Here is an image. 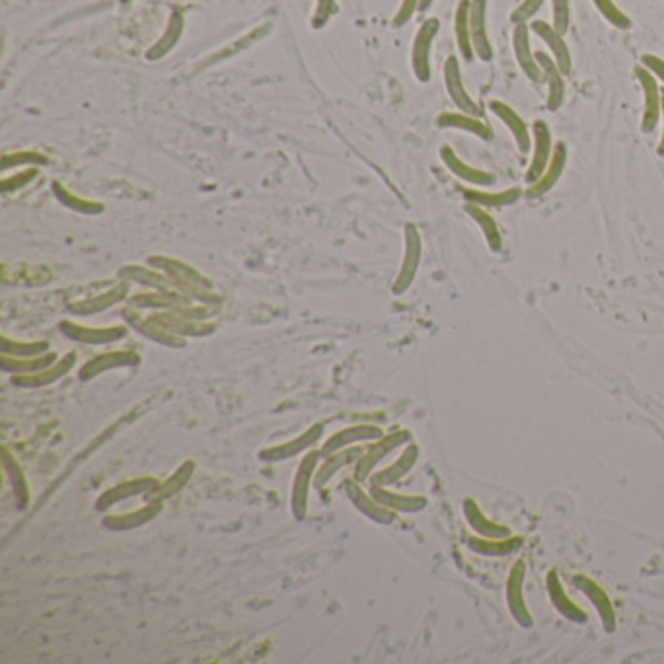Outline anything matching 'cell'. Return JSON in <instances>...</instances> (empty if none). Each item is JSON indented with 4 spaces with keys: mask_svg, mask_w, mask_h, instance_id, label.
<instances>
[{
    "mask_svg": "<svg viewBox=\"0 0 664 664\" xmlns=\"http://www.w3.org/2000/svg\"><path fill=\"white\" fill-rule=\"evenodd\" d=\"M415 458H418V448H410L408 453H405L398 464H393L390 470L382 471V474L378 476V481L380 483H390L393 479H398L401 474H405V471L410 470V466L415 462Z\"/></svg>",
    "mask_w": 664,
    "mask_h": 664,
    "instance_id": "cell-36",
    "label": "cell"
},
{
    "mask_svg": "<svg viewBox=\"0 0 664 664\" xmlns=\"http://www.w3.org/2000/svg\"><path fill=\"white\" fill-rule=\"evenodd\" d=\"M119 275L125 280H139V283L154 287L159 290H168L174 287V283L168 279V275H160V273H156L154 269H146V267H137V265L123 267Z\"/></svg>",
    "mask_w": 664,
    "mask_h": 664,
    "instance_id": "cell-28",
    "label": "cell"
},
{
    "mask_svg": "<svg viewBox=\"0 0 664 664\" xmlns=\"http://www.w3.org/2000/svg\"><path fill=\"white\" fill-rule=\"evenodd\" d=\"M635 76L643 90L645 98V108H643V117H641V131L652 133L657 129V123L660 119V109H662V94L659 88V81L651 71H647L643 65L635 66Z\"/></svg>",
    "mask_w": 664,
    "mask_h": 664,
    "instance_id": "cell-5",
    "label": "cell"
},
{
    "mask_svg": "<svg viewBox=\"0 0 664 664\" xmlns=\"http://www.w3.org/2000/svg\"><path fill=\"white\" fill-rule=\"evenodd\" d=\"M433 4V0H421V4H419V10H427V8H429Z\"/></svg>",
    "mask_w": 664,
    "mask_h": 664,
    "instance_id": "cell-42",
    "label": "cell"
},
{
    "mask_svg": "<svg viewBox=\"0 0 664 664\" xmlns=\"http://www.w3.org/2000/svg\"><path fill=\"white\" fill-rule=\"evenodd\" d=\"M436 127L464 131V133L474 134V137L481 141H493L495 137V133L487 123H483L476 116H468L464 114V111H444V114L436 117Z\"/></svg>",
    "mask_w": 664,
    "mask_h": 664,
    "instance_id": "cell-15",
    "label": "cell"
},
{
    "mask_svg": "<svg viewBox=\"0 0 664 664\" xmlns=\"http://www.w3.org/2000/svg\"><path fill=\"white\" fill-rule=\"evenodd\" d=\"M530 31L548 45L551 57H554V61L557 63L561 73H564L565 76L571 74L573 59H571V51H569V45L565 43L564 33H559L554 28V24H548L546 20H532Z\"/></svg>",
    "mask_w": 664,
    "mask_h": 664,
    "instance_id": "cell-9",
    "label": "cell"
},
{
    "mask_svg": "<svg viewBox=\"0 0 664 664\" xmlns=\"http://www.w3.org/2000/svg\"><path fill=\"white\" fill-rule=\"evenodd\" d=\"M548 587H549V594H551V602L556 604V608L561 614L569 617V620H573V622L587 620V614H584L581 608L565 594V591H564V587H561V582H559L556 573H549Z\"/></svg>",
    "mask_w": 664,
    "mask_h": 664,
    "instance_id": "cell-24",
    "label": "cell"
},
{
    "mask_svg": "<svg viewBox=\"0 0 664 664\" xmlns=\"http://www.w3.org/2000/svg\"><path fill=\"white\" fill-rule=\"evenodd\" d=\"M489 0H470V36L476 57L483 63L493 61V43L487 30Z\"/></svg>",
    "mask_w": 664,
    "mask_h": 664,
    "instance_id": "cell-6",
    "label": "cell"
},
{
    "mask_svg": "<svg viewBox=\"0 0 664 664\" xmlns=\"http://www.w3.org/2000/svg\"><path fill=\"white\" fill-rule=\"evenodd\" d=\"M660 114H662V134H660V142H659L657 154L662 156V159H664V94H662V109H660Z\"/></svg>",
    "mask_w": 664,
    "mask_h": 664,
    "instance_id": "cell-41",
    "label": "cell"
},
{
    "mask_svg": "<svg viewBox=\"0 0 664 664\" xmlns=\"http://www.w3.org/2000/svg\"><path fill=\"white\" fill-rule=\"evenodd\" d=\"M316 433H320V427H316V429H314V431H310V433L306 435V438H300V441H298V443L290 444V446H285V448H275V450H267V454H263V456H267V458H285V456L295 454V453H297V450L304 448V446H306V444H308L310 441H314V438H316V436H314V435H316Z\"/></svg>",
    "mask_w": 664,
    "mask_h": 664,
    "instance_id": "cell-38",
    "label": "cell"
},
{
    "mask_svg": "<svg viewBox=\"0 0 664 664\" xmlns=\"http://www.w3.org/2000/svg\"><path fill=\"white\" fill-rule=\"evenodd\" d=\"M403 236H405V255H403L400 273L396 277V283H393V292H396V295H401V292H405L411 287L415 275H418V269L421 263V250H423L421 234L413 222L405 224Z\"/></svg>",
    "mask_w": 664,
    "mask_h": 664,
    "instance_id": "cell-2",
    "label": "cell"
},
{
    "mask_svg": "<svg viewBox=\"0 0 664 664\" xmlns=\"http://www.w3.org/2000/svg\"><path fill=\"white\" fill-rule=\"evenodd\" d=\"M536 61L539 65V69L544 71V78L548 84V109L557 111L561 106H564V99H565V74L561 73L554 57L548 55L546 51H538Z\"/></svg>",
    "mask_w": 664,
    "mask_h": 664,
    "instance_id": "cell-13",
    "label": "cell"
},
{
    "mask_svg": "<svg viewBox=\"0 0 664 664\" xmlns=\"http://www.w3.org/2000/svg\"><path fill=\"white\" fill-rule=\"evenodd\" d=\"M127 292H129V285L127 283H119V285H116L111 290L104 292V295L94 297V298H88V300H84L81 304H73L71 308L76 314H96V312H101V310H106L109 306H114V304H117L119 300H123V298L127 297Z\"/></svg>",
    "mask_w": 664,
    "mask_h": 664,
    "instance_id": "cell-25",
    "label": "cell"
},
{
    "mask_svg": "<svg viewBox=\"0 0 664 664\" xmlns=\"http://www.w3.org/2000/svg\"><path fill=\"white\" fill-rule=\"evenodd\" d=\"M530 33L532 31L528 24H516L513 31V49H514L516 63H519L524 76L530 82L539 84V82H546V78H544V71L539 69V65L536 61V53H532Z\"/></svg>",
    "mask_w": 664,
    "mask_h": 664,
    "instance_id": "cell-8",
    "label": "cell"
},
{
    "mask_svg": "<svg viewBox=\"0 0 664 664\" xmlns=\"http://www.w3.org/2000/svg\"><path fill=\"white\" fill-rule=\"evenodd\" d=\"M575 584L579 589H582L584 594H587L589 599L594 602L596 610H599V614L602 617V624L606 627V632H612L614 624H616V614H614L610 599H608V594L599 587V582H594L592 579L584 577V575H577Z\"/></svg>",
    "mask_w": 664,
    "mask_h": 664,
    "instance_id": "cell-17",
    "label": "cell"
},
{
    "mask_svg": "<svg viewBox=\"0 0 664 664\" xmlns=\"http://www.w3.org/2000/svg\"><path fill=\"white\" fill-rule=\"evenodd\" d=\"M641 65H643L647 71L655 74L657 81H660L664 84V59L657 57V55H652V53H645L643 57H641Z\"/></svg>",
    "mask_w": 664,
    "mask_h": 664,
    "instance_id": "cell-39",
    "label": "cell"
},
{
    "mask_svg": "<svg viewBox=\"0 0 664 664\" xmlns=\"http://www.w3.org/2000/svg\"><path fill=\"white\" fill-rule=\"evenodd\" d=\"M441 30V22L436 18L427 20L425 24L419 28L418 38L413 41V53H411V65H413V74L419 82L427 84L431 81V47L435 36Z\"/></svg>",
    "mask_w": 664,
    "mask_h": 664,
    "instance_id": "cell-4",
    "label": "cell"
},
{
    "mask_svg": "<svg viewBox=\"0 0 664 664\" xmlns=\"http://www.w3.org/2000/svg\"><path fill=\"white\" fill-rule=\"evenodd\" d=\"M380 436V431L375 429V427H357V429H351V431H345V433H340L335 435L333 441L330 443V446L325 444V450H333V448H340L341 444L349 443V441H361V438H378Z\"/></svg>",
    "mask_w": 664,
    "mask_h": 664,
    "instance_id": "cell-33",
    "label": "cell"
},
{
    "mask_svg": "<svg viewBox=\"0 0 664 664\" xmlns=\"http://www.w3.org/2000/svg\"><path fill=\"white\" fill-rule=\"evenodd\" d=\"M441 160L443 164L448 168L450 172H453L456 177L462 179V182L474 185V187H491L495 182H497V177H495L491 172H486V170H479V168L476 166H470L468 162H464L460 156L456 154V151L453 149V146L444 144L441 149Z\"/></svg>",
    "mask_w": 664,
    "mask_h": 664,
    "instance_id": "cell-10",
    "label": "cell"
},
{
    "mask_svg": "<svg viewBox=\"0 0 664 664\" xmlns=\"http://www.w3.org/2000/svg\"><path fill=\"white\" fill-rule=\"evenodd\" d=\"M137 363H141V357L137 353H133V351H111V353H106V355H99V357L92 358V361H88L81 370V376L84 380H88V378H92L99 373H104V370H108V368L131 366V365H137Z\"/></svg>",
    "mask_w": 664,
    "mask_h": 664,
    "instance_id": "cell-18",
    "label": "cell"
},
{
    "mask_svg": "<svg viewBox=\"0 0 664 664\" xmlns=\"http://www.w3.org/2000/svg\"><path fill=\"white\" fill-rule=\"evenodd\" d=\"M524 561H516L514 567L511 569V577L509 582H506V602H509V608L513 616L516 617V622L521 625H530L532 624V616L528 612L524 596H522V582H524Z\"/></svg>",
    "mask_w": 664,
    "mask_h": 664,
    "instance_id": "cell-16",
    "label": "cell"
},
{
    "mask_svg": "<svg viewBox=\"0 0 664 664\" xmlns=\"http://www.w3.org/2000/svg\"><path fill=\"white\" fill-rule=\"evenodd\" d=\"M444 84L446 92L453 99V104L458 108V111H464L468 116L481 117V108L476 104V99L468 94V90L462 81V71H460V61L454 55H450L444 63Z\"/></svg>",
    "mask_w": 664,
    "mask_h": 664,
    "instance_id": "cell-7",
    "label": "cell"
},
{
    "mask_svg": "<svg viewBox=\"0 0 664 664\" xmlns=\"http://www.w3.org/2000/svg\"><path fill=\"white\" fill-rule=\"evenodd\" d=\"M567 160H569L567 144H565V142H556V146H554V154H551V159H549L548 168L544 170V174L539 176V179H538L536 184L528 185L526 195L530 197V199H534V197H542V195L548 194V191L554 189L556 184L559 182L561 174L565 172Z\"/></svg>",
    "mask_w": 664,
    "mask_h": 664,
    "instance_id": "cell-12",
    "label": "cell"
},
{
    "mask_svg": "<svg viewBox=\"0 0 664 664\" xmlns=\"http://www.w3.org/2000/svg\"><path fill=\"white\" fill-rule=\"evenodd\" d=\"M151 263L154 267H159L160 272H164L168 279L174 283V287H179L184 292H187L189 297L199 298L207 297L211 283L191 265H185L177 260H170V257H151Z\"/></svg>",
    "mask_w": 664,
    "mask_h": 664,
    "instance_id": "cell-1",
    "label": "cell"
},
{
    "mask_svg": "<svg viewBox=\"0 0 664 664\" xmlns=\"http://www.w3.org/2000/svg\"><path fill=\"white\" fill-rule=\"evenodd\" d=\"M522 544L521 538H476V539H470V548L479 551V554L483 556H504V554H511V551L519 549V546Z\"/></svg>",
    "mask_w": 664,
    "mask_h": 664,
    "instance_id": "cell-27",
    "label": "cell"
},
{
    "mask_svg": "<svg viewBox=\"0 0 664 664\" xmlns=\"http://www.w3.org/2000/svg\"><path fill=\"white\" fill-rule=\"evenodd\" d=\"M551 16L554 28L565 36L571 26V0H551Z\"/></svg>",
    "mask_w": 664,
    "mask_h": 664,
    "instance_id": "cell-34",
    "label": "cell"
},
{
    "mask_svg": "<svg viewBox=\"0 0 664 664\" xmlns=\"http://www.w3.org/2000/svg\"><path fill=\"white\" fill-rule=\"evenodd\" d=\"M468 203H476L479 207H509L522 195L521 187H509L501 191H483V189H462Z\"/></svg>",
    "mask_w": 664,
    "mask_h": 664,
    "instance_id": "cell-19",
    "label": "cell"
},
{
    "mask_svg": "<svg viewBox=\"0 0 664 664\" xmlns=\"http://www.w3.org/2000/svg\"><path fill=\"white\" fill-rule=\"evenodd\" d=\"M592 4L599 10L600 16L608 22V24L617 28V30H629L634 26L632 18H629L624 10L617 6L614 0H592Z\"/></svg>",
    "mask_w": 664,
    "mask_h": 664,
    "instance_id": "cell-29",
    "label": "cell"
},
{
    "mask_svg": "<svg viewBox=\"0 0 664 664\" xmlns=\"http://www.w3.org/2000/svg\"><path fill=\"white\" fill-rule=\"evenodd\" d=\"M36 176H38L36 166H31V168H28V170L20 172L16 176L6 174V176H3V179H0V187H3L4 194H13V191H18L22 187H26L30 182H33Z\"/></svg>",
    "mask_w": 664,
    "mask_h": 664,
    "instance_id": "cell-37",
    "label": "cell"
},
{
    "mask_svg": "<svg viewBox=\"0 0 664 664\" xmlns=\"http://www.w3.org/2000/svg\"><path fill=\"white\" fill-rule=\"evenodd\" d=\"M49 164V156L38 151H18L3 156V174L18 166H45Z\"/></svg>",
    "mask_w": 664,
    "mask_h": 664,
    "instance_id": "cell-30",
    "label": "cell"
},
{
    "mask_svg": "<svg viewBox=\"0 0 664 664\" xmlns=\"http://www.w3.org/2000/svg\"><path fill=\"white\" fill-rule=\"evenodd\" d=\"M468 215L474 219V222L478 224V227L481 229L483 232V238H486L487 246L491 247V252H501L503 247V236H501V230L497 227V222H495V219L489 215V212L476 205V203H468V205L464 207Z\"/></svg>",
    "mask_w": 664,
    "mask_h": 664,
    "instance_id": "cell-21",
    "label": "cell"
},
{
    "mask_svg": "<svg viewBox=\"0 0 664 664\" xmlns=\"http://www.w3.org/2000/svg\"><path fill=\"white\" fill-rule=\"evenodd\" d=\"M152 481H154V479L129 481V483H125V486H119V487H116V489H111V491H108V493L104 495V497H101V501H99L98 506H99V509H104L106 504L116 503V501H119V499H123V497H129V495H134V493H139V491H142V489H149V487L154 486Z\"/></svg>",
    "mask_w": 664,
    "mask_h": 664,
    "instance_id": "cell-32",
    "label": "cell"
},
{
    "mask_svg": "<svg viewBox=\"0 0 664 664\" xmlns=\"http://www.w3.org/2000/svg\"><path fill=\"white\" fill-rule=\"evenodd\" d=\"M464 509H466V516H468L470 524L474 526V530L481 532L486 538H504V536H511L509 528L486 519V514H483L479 511V506L474 501H471V499L466 501Z\"/></svg>",
    "mask_w": 664,
    "mask_h": 664,
    "instance_id": "cell-26",
    "label": "cell"
},
{
    "mask_svg": "<svg viewBox=\"0 0 664 664\" xmlns=\"http://www.w3.org/2000/svg\"><path fill=\"white\" fill-rule=\"evenodd\" d=\"M61 330L65 332V335H69L71 340L88 345L111 343L127 335V328H121V325H116V328H88V325L74 323L71 320H65L61 323Z\"/></svg>",
    "mask_w": 664,
    "mask_h": 664,
    "instance_id": "cell-14",
    "label": "cell"
},
{
    "mask_svg": "<svg viewBox=\"0 0 664 664\" xmlns=\"http://www.w3.org/2000/svg\"><path fill=\"white\" fill-rule=\"evenodd\" d=\"M551 154H554V137H551V129L544 119H536L532 123V160L526 170V184H536L539 176L549 164Z\"/></svg>",
    "mask_w": 664,
    "mask_h": 664,
    "instance_id": "cell-3",
    "label": "cell"
},
{
    "mask_svg": "<svg viewBox=\"0 0 664 664\" xmlns=\"http://www.w3.org/2000/svg\"><path fill=\"white\" fill-rule=\"evenodd\" d=\"M489 109H491V114L497 119H501L503 125L513 133L516 149H519L521 154H524V152L532 149L530 129H528L526 121L519 114H516V111L509 104H504V101H501V99H493V101H489Z\"/></svg>",
    "mask_w": 664,
    "mask_h": 664,
    "instance_id": "cell-11",
    "label": "cell"
},
{
    "mask_svg": "<svg viewBox=\"0 0 664 664\" xmlns=\"http://www.w3.org/2000/svg\"><path fill=\"white\" fill-rule=\"evenodd\" d=\"M49 349V343L45 341H10L8 337H3V355L13 357H38L43 355Z\"/></svg>",
    "mask_w": 664,
    "mask_h": 664,
    "instance_id": "cell-31",
    "label": "cell"
},
{
    "mask_svg": "<svg viewBox=\"0 0 664 664\" xmlns=\"http://www.w3.org/2000/svg\"><path fill=\"white\" fill-rule=\"evenodd\" d=\"M51 189H53L55 197L59 199L61 205H65L66 209H71V211L82 212V215H99V212H104V209H106L99 201H92V199H86V197L73 194V191L66 185H63L61 182H53Z\"/></svg>",
    "mask_w": 664,
    "mask_h": 664,
    "instance_id": "cell-22",
    "label": "cell"
},
{
    "mask_svg": "<svg viewBox=\"0 0 664 664\" xmlns=\"http://www.w3.org/2000/svg\"><path fill=\"white\" fill-rule=\"evenodd\" d=\"M544 3L546 0H522V3L511 13V22L514 26L528 24V22H532L534 16L542 10Z\"/></svg>",
    "mask_w": 664,
    "mask_h": 664,
    "instance_id": "cell-35",
    "label": "cell"
},
{
    "mask_svg": "<svg viewBox=\"0 0 664 664\" xmlns=\"http://www.w3.org/2000/svg\"><path fill=\"white\" fill-rule=\"evenodd\" d=\"M74 365V353H69L66 355L63 361H57L53 363L51 366L43 368V370H38V373H30V375H20L16 376L13 382L18 386H43V384H49V382L61 378L63 375L69 373V370L73 368Z\"/></svg>",
    "mask_w": 664,
    "mask_h": 664,
    "instance_id": "cell-20",
    "label": "cell"
},
{
    "mask_svg": "<svg viewBox=\"0 0 664 664\" xmlns=\"http://www.w3.org/2000/svg\"><path fill=\"white\" fill-rule=\"evenodd\" d=\"M454 30H456V43L460 55H462L464 61H474L476 53H474V45H471V36H470V0H460L458 8H456V20H454Z\"/></svg>",
    "mask_w": 664,
    "mask_h": 664,
    "instance_id": "cell-23",
    "label": "cell"
},
{
    "mask_svg": "<svg viewBox=\"0 0 664 664\" xmlns=\"http://www.w3.org/2000/svg\"><path fill=\"white\" fill-rule=\"evenodd\" d=\"M419 4H421V0H403L400 13L396 16V26L405 24V22H408L413 16L415 10L419 8Z\"/></svg>",
    "mask_w": 664,
    "mask_h": 664,
    "instance_id": "cell-40",
    "label": "cell"
}]
</instances>
